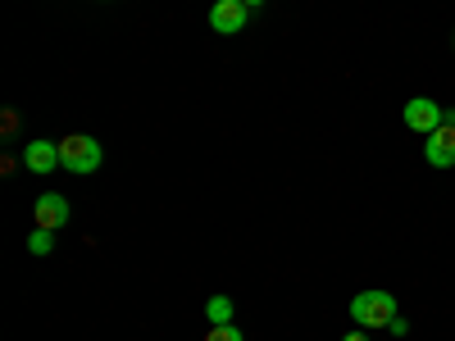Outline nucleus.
Listing matches in <instances>:
<instances>
[{
    "label": "nucleus",
    "instance_id": "obj_1",
    "mask_svg": "<svg viewBox=\"0 0 455 341\" xmlns=\"http://www.w3.org/2000/svg\"><path fill=\"white\" fill-rule=\"evenodd\" d=\"M100 160H105V150H100L96 137H87V132L60 137V164H64L68 173H96Z\"/></svg>",
    "mask_w": 455,
    "mask_h": 341
},
{
    "label": "nucleus",
    "instance_id": "obj_2",
    "mask_svg": "<svg viewBox=\"0 0 455 341\" xmlns=\"http://www.w3.org/2000/svg\"><path fill=\"white\" fill-rule=\"evenodd\" d=\"M351 319H355L360 328H387V323L396 319V300H392V291H378V287L360 291V296L351 300Z\"/></svg>",
    "mask_w": 455,
    "mask_h": 341
},
{
    "label": "nucleus",
    "instance_id": "obj_3",
    "mask_svg": "<svg viewBox=\"0 0 455 341\" xmlns=\"http://www.w3.org/2000/svg\"><path fill=\"white\" fill-rule=\"evenodd\" d=\"M405 123L414 128V132H437L442 123H446V114H442V105L437 100H428V96H414L410 105H405Z\"/></svg>",
    "mask_w": 455,
    "mask_h": 341
},
{
    "label": "nucleus",
    "instance_id": "obj_4",
    "mask_svg": "<svg viewBox=\"0 0 455 341\" xmlns=\"http://www.w3.org/2000/svg\"><path fill=\"white\" fill-rule=\"evenodd\" d=\"M424 160H428L433 169H455V123H442L437 132H428Z\"/></svg>",
    "mask_w": 455,
    "mask_h": 341
},
{
    "label": "nucleus",
    "instance_id": "obj_5",
    "mask_svg": "<svg viewBox=\"0 0 455 341\" xmlns=\"http://www.w3.org/2000/svg\"><path fill=\"white\" fill-rule=\"evenodd\" d=\"M246 5H242V0H214V5H210V28L214 32H223V36H233V32H242L246 28Z\"/></svg>",
    "mask_w": 455,
    "mask_h": 341
},
{
    "label": "nucleus",
    "instance_id": "obj_6",
    "mask_svg": "<svg viewBox=\"0 0 455 341\" xmlns=\"http://www.w3.org/2000/svg\"><path fill=\"white\" fill-rule=\"evenodd\" d=\"M32 223H36V227H46V233L64 227V223H68V201H64V196H55V192L36 196V205H32Z\"/></svg>",
    "mask_w": 455,
    "mask_h": 341
},
{
    "label": "nucleus",
    "instance_id": "obj_7",
    "mask_svg": "<svg viewBox=\"0 0 455 341\" xmlns=\"http://www.w3.org/2000/svg\"><path fill=\"white\" fill-rule=\"evenodd\" d=\"M23 164H28V173H55L60 169V141H46V137L28 141Z\"/></svg>",
    "mask_w": 455,
    "mask_h": 341
},
{
    "label": "nucleus",
    "instance_id": "obj_8",
    "mask_svg": "<svg viewBox=\"0 0 455 341\" xmlns=\"http://www.w3.org/2000/svg\"><path fill=\"white\" fill-rule=\"evenodd\" d=\"M205 319L210 323H233V300H228V296H210L205 300Z\"/></svg>",
    "mask_w": 455,
    "mask_h": 341
},
{
    "label": "nucleus",
    "instance_id": "obj_9",
    "mask_svg": "<svg viewBox=\"0 0 455 341\" xmlns=\"http://www.w3.org/2000/svg\"><path fill=\"white\" fill-rule=\"evenodd\" d=\"M205 341H246V337H242V328H237V323H210Z\"/></svg>",
    "mask_w": 455,
    "mask_h": 341
},
{
    "label": "nucleus",
    "instance_id": "obj_10",
    "mask_svg": "<svg viewBox=\"0 0 455 341\" xmlns=\"http://www.w3.org/2000/svg\"><path fill=\"white\" fill-rule=\"evenodd\" d=\"M28 250H32V255H51V250H55V233H46V227H36V233L28 237Z\"/></svg>",
    "mask_w": 455,
    "mask_h": 341
},
{
    "label": "nucleus",
    "instance_id": "obj_11",
    "mask_svg": "<svg viewBox=\"0 0 455 341\" xmlns=\"http://www.w3.org/2000/svg\"><path fill=\"white\" fill-rule=\"evenodd\" d=\"M341 341H369L364 332H347V337H341Z\"/></svg>",
    "mask_w": 455,
    "mask_h": 341
},
{
    "label": "nucleus",
    "instance_id": "obj_12",
    "mask_svg": "<svg viewBox=\"0 0 455 341\" xmlns=\"http://www.w3.org/2000/svg\"><path fill=\"white\" fill-rule=\"evenodd\" d=\"M242 5H246V10H255V5H264V0H242Z\"/></svg>",
    "mask_w": 455,
    "mask_h": 341
}]
</instances>
